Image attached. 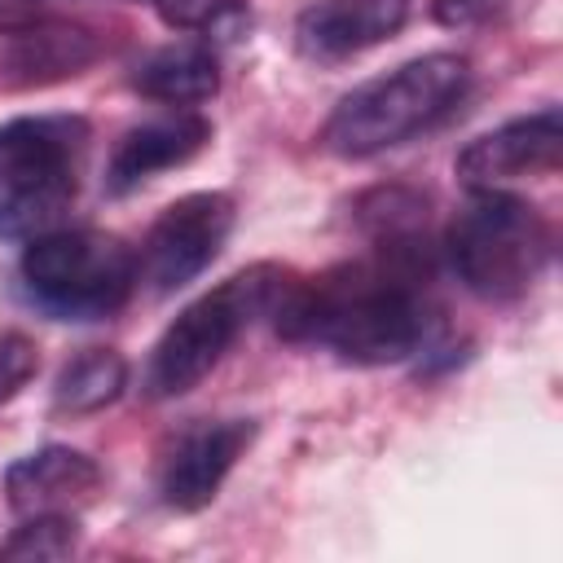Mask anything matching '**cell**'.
I'll use <instances>...</instances> for the list:
<instances>
[{"label":"cell","instance_id":"1","mask_svg":"<svg viewBox=\"0 0 563 563\" xmlns=\"http://www.w3.org/2000/svg\"><path fill=\"white\" fill-rule=\"evenodd\" d=\"M427 260L374 251L308 282H286L273 325L286 343L325 347L352 365H396L422 352L431 312L422 299Z\"/></svg>","mask_w":563,"mask_h":563},{"label":"cell","instance_id":"2","mask_svg":"<svg viewBox=\"0 0 563 563\" xmlns=\"http://www.w3.org/2000/svg\"><path fill=\"white\" fill-rule=\"evenodd\" d=\"M471 88V62L457 53L413 57L352 88L325 119L321 145L339 158H369L444 123Z\"/></svg>","mask_w":563,"mask_h":563},{"label":"cell","instance_id":"3","mask_svg":"<svg viewBox=\"0 0 563 563\" xmlns=\"http://www.w3.org/2000/svg\"><path fill=\"white\" fill-rule=\"evenodd\" d=\"M554 251L545 216L501 189H475L471 202L444 229V255L457 282L488 299L510 303L537 286Z\"/></svg>","mask_w":563,"mask_h":563},{"label":"cell","instance_id":"4","mask_svg":"<svg viewBox=\"0 0 563 563\" xmlns=\"http://www.w3.org/2000/svg\"><path fill=\"white\" fill-rule=\"evenodd\" d=\"M286 282L290 273H282L277 264H251L198 295L189 308H180V317L158 334L150 352L145 396L172 400L194 391L255 317H273Z\"/></svg>","mask_w":563,"mask_h":563},{"label":"cell","instance_id":"5","mask_svg":"<svg viewBox=\"0 0 563 563\" xmlns=\"http://www.w3.org/2000/svg\"><path fill=\"white\" fill-rule=\"evenodd\" d=\"M18 290L53 321H106L136 290V255L110 233L53 229L26 242Z\"/></svg>","mask_w":563,"mask_h":563},{"label":"cell","instance_id":"6","mask_svg":"<svg viewBox=\"0 0 563 563\" xmlns=\"http://www.w3.org/2000/svg\"><path fill=\"white\" fill-rule=\"evenodd\" d=\"M233 233V198L220 189L185 194L150 224L141 255H136V282H145L154 295H172L189 286L198 273L211 268V260L224 251Z\"/></svg>","mask_w":563,"mask_h":563},{"label":"cell","instance_id":"7","mask_svg":"<svg viewBox=\"0 0 563 563\" xmlns=\"http://www.w3.org/2000/svg\"><path fill=\"white\" fill-rule=\"evenodd\" d=\"M255 422L251 418H216V422H189L158 462V493L172 510L194 515L216 501L224 475L251 444Z\"/></svg>","mask_w":563,"mask_h":563},{"label":"cell","instance_id":"8","mask_svg":"<svg viewBox=\"0 0 563 563\" xmlns=\"http://www.w3.org/2000/svg\"><path fill=\"white\" fill-rule=\"evenodd\" d=\"M559 150H563V128H559V110H532L519 114L484 136H475L457 158L453 172L466 189H497L506 180L519 176H545L559 167Z\"/></svg>","mask_w":563,"mask_h":563},{"label":"cell","instance_id":"9","mask_svg":"<svg viewBox=\"0 0 563 563\" xmlns=\"http://www.w3.org/2000/svg\"><path fill=\"white\" fill-rule=\"evenodd\" d=\"M405 22L409 0H312L295 18V48L317 66H334L391 40Z\"/></svg>","mask_w":563,"mask_h":563},{"label":"cell","instance_id":"10","mask_svg":"<svg viewBox=\"0 0 563 563\" xmlns=\"http://www.w3.org/2000/svg\"><path fill=\"white\" fill-rule=\"evenodd\" d=\"M101 53H106V40L92 26L62 22V18H26L9 26V40L0 48V79L13 88L57 84V79L84 75Z\"/></svg>","mask_w":563,"mask_h":563},{"label":"cell","instance_id":"11","mask_svg":"<svg viewBox=\"0 0 563 563\" xmlns=\"http://www.w3.org/2000/svg\"><path fill=\"white\" fill-rule=\"evenodd\" d=\"M207 141H211V123L202 114H194V110H176V114H163V119L128 128L110 150L106 194L123 198V194L141 189L150 176L185 167L194 154L207 150Z\"/></svg>","mask_w":563,"mask_h":563},{"label":"cell","instance_id":"12","mask_svg":"<svg viewBox=\"0 0 563 563\" xmlns=\"http://www.w3.org/2000/svg\"><path fill=\"white\" fill-rule=\"evenodd\" d=\"M97 488H101V466L70 444H44L4 471V501L18 515L70 510L92 501Z\"/></svg>","mask_w":563,"mask_h":563},{"label":"cell","instance_id":"13","mask_svg":"<svg viewBox=\"0 0 563 563\" xmlns=\"http://www.w3.org/2000/svg\"><path fill=\"white\" fill-rule=\"evenodd\" d=\"M79 167L4 163L0 167V242H31L62 224L79 194Z\"/></svg>","mask_w":563,"mask_h":563},{"label":"cell","instance_id":"14","mask_svg":"<svg viewBox=\"0 0 563 563\" xmlns=\"http://www.w3.org/2000/svg\"><path fill=\"white\" fill-rule=\"evenodd\" d=\"M132 88L163 106H180V110L202 106L220 92V62H216L211 44L176 40V44H163L150 57H141V66L132 70Z\"/></svg>","mask_w":563,"mask_h":563},{"label":"cell","instance_id":"15","mask_svg":"<svg viewBox=\"0 0 563 563\" xmlns=\"http://www.w3.org/2000/svg\"><path fill=\"white\" fill-rule=\"evenodd\" d=\"M88 136H92V128L84 114H18V119L0 123V167L4 163L79 167Z\"/></svg>","mask_w":563,"mask_h":563},{"label":"cell","instance_id":"16","mask_svg":"<svg viewBox=\"0 0 563 563\" xmlns=\"http://www.w3.org/2000/svg\"><path fill=\"white\" fill-rule=\"evenodd\" d=\"M128 387V361L114 347H84L70 356L53 378V409L57 413H97L114 405Z\"/></svg>","mask_w":563,"mask_h":563},{"label":"cell","instance_id":"17","mask_svg":"<svg viewBox=\"0 0 563 563\" xmlns=\"http://www.w3.org/2000/svg\"><path fill=\"white\" fill-rule=\"evenodd\" d=\"M172 31H194L207 40H242L251 31L246 0H150Z\"/></svg>","mask_w":563,"mask_h":563},{"label":"cell","instance_id":"18","mask_svg":"<svg viewBox=\"0 0 563 563\" xmlns=\"http://www.w3.org/2000/svg\"><path fill=\"white\" fill-rule=\"evenodd\" d=\"M79 550V523L70 510H40L0 541V559H70Z\"/></svg>","mask_w":563,"mask_h":563},{"label":"cell","instance_id":"19","mask_svg":"<svg viewBox=\"0 0 563 563\" xmlns=\"http://www.w3.org/2000/svg\"><path fill=\"white\" fill-rule=\"evenodd\" d=\"M35 369H40L35 343H31L26 334H18V330L0 334V405L13 400V396L35 378Z\"/></svg>","mask_w":563,"mask_h":563},{"label":"cell","instance_id":"20","mask_svg":"<svg viewBox=\"0 0 563 563\" xmlns=\"http://www.w3.org/2000/svg\"><path fill=\"white\" fill-rule=\"evenodd\" d=\"M510 9V0H431V18L449 31H471L484 22H497Z\"/></svg>","mask_w":563,"mask_h":563},{"label":"cell","instance_id":"21","mask_svg":"<svg viewBox=\"0 0 563 563\" xmlns=\"http://www.w3.org/2000/svg\"><path fill=\"white\" fill-rule=\"evenodd\" d=\"M145 4H150V0H145Z\"/></svg>","mask_w":563,"mask_h":563}]
</instances>
